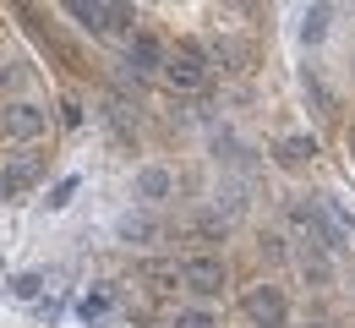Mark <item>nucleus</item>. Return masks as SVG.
Returning a JSON list of instances; mask_svg holds the SVG:
<instances>
[{
  "label": "nucleus",
  "mask_w": 355,
  "mask_h": 328,
  "mask_svg": "<svg viewBox=\"0 0 355 328\" xmlns=\"http://www.w3.org/2000/svg\"><path fill=\"white\" fill-rule=\"evenodd\" d=\"M39 274H17V279H11V295H17V301H33V295H39Z\"/></svg>",
  "instance_id": "18"
},
{
  "label": "nucleus",
  "mask_w": 355,
  "mask_h": 328,
  "mask_svg": "<svg viewBox=\"0 0 355 328\" xmlns=\"http://www.w3.org/2000/svg\"><path fill=\"white\" fill-rule=\"evenodd\" d=\"M115 230H121V241H132V246H153V241H159V225H153L148 214H121Z\"/></svg>",
  "instance_id": "11"
},
{
  "label": "nucleus",
  "mask_w": 355,
  "mask_h": 328,
  "mask_svg": "<svg viewBox=\"0 0 355 328\" xmlns=\"http://www.w3.org/2000/svg\"><path fill=\"white\" fill-rule=\"evenodd\" d=\"M306 328H334V323H306Z\"/></svg>",
  "instance_id": "24"
},
{
  "label": "nucleus",
  "mask_w": 355,
  "mask_h": 328,
  "mask_svg": "<svg viewBox=\"0 0 355 328\" xmlns=\"http://www.w3.org/2000/svg\"><path fill=\"white\" fill-rule=\"evenodd\" d=\"M0 175H6V187H11V191L39 187V175H44V153H17V159H11Z\"/></svg>",
  "instance_id": "10"
},
{
  "label": "nucleus",
  "mask_w": 355,
  "mask_h": 328,
  "mask_svg": "<svg viewBox=\"0 0 355 328\" xmlns=\"http://www.w3.org/2000/svg\"><path fill=\"white\" fill-rule=\"evenodd\" d=\"M66 17L83 28V33H98V39H110V33H137V11L132 6H115V0H71L66 6Z\"/></svg>",
  "instance_id": "3"
},
{
  "label": "nucleus",
  "mask_w": 355,
  "mask_h": 328,
  "mask_svg": "<svg viewBox=\"0 0 355 328\" xmlns=\"http://www.w3.org/2000/svg\"><path fill=\"white\" fill-rule=\"evenodd\" d=\"M49 132V110L33 104V98H11L0 110V137L6 142H39Z\"/></svg>",
  "instance_id": "5"
},
{
  "label": "nucleus",
  "mask_w": 355,
  "mask_h": 328,
  "mask_svg": "<svg viewBox=\"0 0 355 328\" xmlns=\"http://www.w3.org/2000/svg\"><path fill=\"white\" fill-rule=\"evenodd\" d=\"M6 197H17V191H11V187H6V175H0V202H6Z\"/></svg>",
  "instance_id": "23"
},
{
  "label": "nucleus",
  "mask_w": 355,
  "mask_h": 328,
  "mask_svg": "<svg viewBox=\"0 0 355 328\" xmlns=\"http://www.w3.org/2000/svg\"><path fill=\"white\" fill-rule=\"evenodd\" d=\"M345 142H350V164H355V126H350V132H345Z\"/></svg>",
  "instance_id": "22"
},
{
  "label": "nucleus",
  "mask_w": 355,
  "mask_h": 328,
  "mask_svg": "<svg viewBox=\"0 0 355 328\" xmlns=\"http://www.w3.org/2000/svg\"><path fill=\"white\" fill-rule=\"evenodd\" d=\"M170 328H224V323H219L214 307H180L175 318H170Z\"/></svg>",
  "instance_id": "14"
},
{
  "label": "nucleus",
  "mask_w": 355,
  "mask_h": 328,
  "mask_svg": "<svg viewBox=\"0 0 355 328\" xmlns=\"http://www.w3.org/2000/svg\"><path fill=\"white\" fill-rule=\"evenodd\" d=\"M301 268H306V279H317V284H328V257H322V252H317V257H301Z\"/></svg>",
  "instance_id": "19"
},
{
  "label": "nucleus",
  "mask_w": 355,
  "mask_h": 328,
  "mask_svg": "<svg viewBox=\"0 0 355 328\" xmlns=\"http://www.w3.org/2000/svg\"><path fill=\"white\" fill-rule=\"evenodd\" d=\"M164 83L175 94H202L214 83V55H208V44L202 39H180L170 49V60H164Z\"/></svg>",
  "instance_id": "2"
},
{
  "label": "nucleus",
  "mask_w": 355,
  "mask_h": 328,
  "mask_svg": "<svg viewBox=\"0 0 355 328\" xmlns=\"http://www.w3.org/2000/svg\"><path fill=\"white\" fill-rule=\"evenodd\" d=\"M257 252H263L268 263H284V235H263V246H257Z\"/></svg>",
  "instance_id": "20"
},
{
  "label": "nucleus",
  "mask_w": 355,
  "mask_h": 328,
  "mask_svg": "<svg viewBox=\"0 0 355 328\" xmlns=\"http://www.w3.org/2000/svg\"><path fill=\"white\" fill-rule=\"evenodd\" d=\"M132 191L142 202H170V197H175V170H170V164H142Z\"/></svg>",
  "instance_id": "8"
},
{
  "label": "nucleus",
  "mask_w": 355,
  "mask_h": 328,
  "mask_svg": "<svg viewBox=\"0 0 355 328\" xmlns=\"http://www.w3.org/2000/svg\"><path fill=\"white\" fill-rule=\"evenodd\" d=\"M284 219L306 235L317 252H339V246H350V235H345V225H339V214H334L328 197H290V202H284Z\"/></svg>",
  "instance_id": "1"
},
{
  "label": "nucleus",
  "mask_w": 355,
  "mask_h": 328,
  "mask_svg": "<svg viewBox=\"0 0 355 328\" xmlns=\"http://www.w3.org/2000/svg\"><path fill=\"white\" fill-rule=\"evenodd\" d=\"M301 88H306V104L317 110V115H322V121H328V115H334V94H328V83H322L311 66L301 71Z\"/></svg>",
  "instance_id": "13"
},
{
  "label": "nucleus",
  "mask_w": 355,
  "mask_h": 328,
  "mask_svg": "<svg viewBox=\"0 0 355 328\" xmlns=\"http://www.w3.org/2000/svg\"><path fill=\"white\" fill-rule=\"evenodd\" d=\"M164 60H170V49H164V39H159L153 28H137L132 39H126V66H132L137 77H148V71H164Z\"/></svg>",
  "instance_id": "7"
},
{
  "label": "nucleus",
  "mask_w": 355,
  "mask_h": 328,
  "mask_svg": "<svg viewBox=\"0 0 355 328\" xmlns=\"http://www.w3.org/2000/svg\"><path fill=\"white\" fill-rule=\"evenodd\" d=\"M180 284L197 290V295H224L230 263H224L219 252H191V257H180Z\"/></svg>",
  "instance_id": "6"
},
{
  "label": "nucleus",
  "mask_w": 355,
  "mask_h": 328,
  "mask_svg": "<svg viewBox=\"0 0 355 328\" xmlns=\"http://www.w3.org/2000/svg\"><path fill=\"white\" fill-rule=\"evenodd\" d=\"M241 318L252 328H284L290 323V295H284V284L273 279H257L241 290Z\"/></svg>",
  "instance_id": "4"
},
{
  "label": "nucleus",
  "mask_w": 355,
  "mask_h": 328,
  "mask_svg": "<svg viewBox=\"0 0 355 328\" xmlns=\"http://www.w3.org/2000/svg\"><path fill=\"white\" fill-rule=\"evenodd\" d=\"M22 83H28V66L22 60H0V94L6 88H22Z\"/></svg>",
  "instance_id": "16"
},
{
  "label": "nucleus",
  "mask_w": 355,
  "mask_h": 328,
  "mask_svg": "<svg viewBox=\"0 0 355 328\" xmlns=\"http://www.w3.org/2000/svg\"><path fill=\"white\" fill-rule=\"evenodd\" d=\"M60 121H66V126H77V121H83V104H77V98H66V104H60Z\"/></svg>",
  "instance_id": "21"
},
{
  "label": "nucleus",
  "mask_w": 355,
  "mask_h": 328,
  "mask_svg": "<svg viewBox=\"0 0 355 328\" xmlns=\"http://www.w3.org/2000/svg\"><path fill=\"white\" fill-rule=\"evenodd\" d=\"M311 159H317V137L311 132H290V137L273 142V164H284V170H306Z\"/></svg>",
  "instance_id": "9"
},
{
  "label": "nucleus",
  "mask_w": 355,
  "mask_h": 328,
  "mask_svg": "<svg viewBox=\"0 0 355 328\" xmlns=\"http://www.w3.org/2000/svg\"><path fill=\"white\" fill-rule=\"evenodd\" d=\"M328 22H334V6H306L301 11V44H322L328 39Z\"/></svg>",
  "instance_id": "12"
},
{
  "label": "nucleus",
  "mask_w": 355,
  "mask_h": 328,
  "mask_svg": "<svg viewBox=\"0 0 355 328\" xmlns=\"http://www.w3.org/2000/svg\"><path fill=\"white\" fill-rule=\"evenodd\" d=\"M77 187H83L77 175H66V181H55V191H49V208H66V202L77 197Z\"/></svg>",
  "instance_id": "17"
},
{
  "label": "nucleus",
  "mask_w": 355,
  "mask_h": 328,
  "mask_svg": "<svg viewBox=\"0 0 355 328\" xmlns=\"http://www.w3.org/2000/svg\"><path fill=\"white\" fill-rule=\"evenodd\" d=\"M110 307H115V295H110V290H88V295L77 301V312H83V323H98V318H104Z\"/></svg>",
  "instance_id": "15"
},
{
  "label": "nucleus",
  "mask_w": 355,
  "mask_h": 328,
  "mask_svg": "<svg viewBox=\"0 0 355 328\" xmlns=\"http://www.w3.org/2000/svg\"><path fill=\"white\" fill-rule=\"evenodd\" d=\"M350 71H355V55H350Z\"/></svg>",
  "instance_id": "25"
}]
</instances>
